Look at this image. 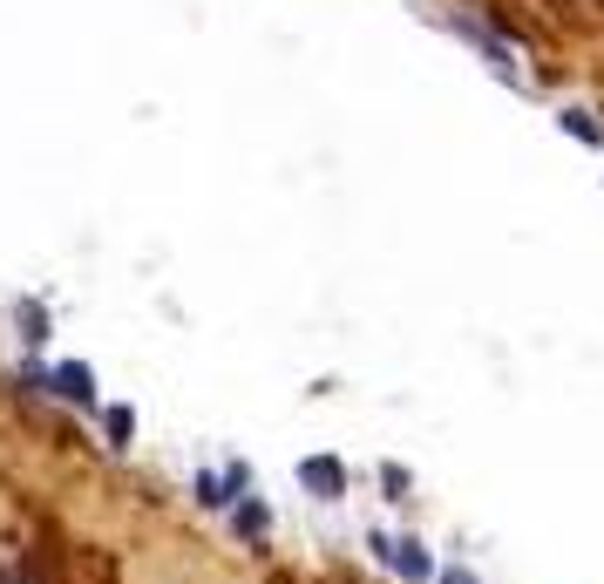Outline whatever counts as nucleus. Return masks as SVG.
<instances>
[{"label": "nucleus", "mask_w": 604, "mask_h": 584, "mask_svg": "<svg viewBox=\"0 0 604 584\" xmlns=\"http://www.w3.org/2000/svg\"><path fill=\"white\" fill-rule=\"evenodd\" d=\"M48 387H55L62 401H96V381H89V367H83V361H62V367L48 374Z\"/></svg>", "instance_id": "3"}, {"label": "nucleus", "mask_w": 604, "mask_h": 584, "mask_svg": "<svg viewBox=\"0 0 604 584\" xmlns=\"http://www.w3.org/2000/svg\"><path fill=\"white\" fill-rule=\"evenodd\" d=\"M0 584H28V577H21V571H14V564H0Z\"/></svg>", "instance_id": "9"}, {"label": "nucleus", "mask_w": 604, "mask_h": 584, "mask_svg": "<svg viewBox=\"0 0 604 584\" xmlns=\"http://www.w3.org/2000/svg\"><path fill=\"white\" fill-rule=\"evenodd\" d=\"M102 421H109V436H116V449H130V428H136V415H130V408H109Z\"/></svg>", "instance_id": "6"}, {"label": "nucleus", "mask_w": 604, "mask_h": 584, "mask_svg": "<svg viewBox=\"0 0 604 584\" xmlns=\"http://www.w3.org/2000/svg\"><path fill=\"white\" fill-rule=\"evenodd\" d=\"M299 483H306L312 496H327V503L347 496V470H340L333 455H306V462H299Z\"/></svg>", "instance_id": "2"}, {"label": "nucleus", "mask_w": 604, "mask_h": 584, "mask_svg": "<svg viewBox=\"0 0 604 584\" xmlns=\"http://www.w3.org/2000/svg\"><path fill=\"white\" fill-rule=\"evenodd\" d=\"M231 524H238V537H245V543H259V537L272 530V510H265V503H238Z\"/></svg>", "instance_id": "4"}, {"label": "nucleus", "mask_w": 604, "mask_h": 584, "mask_svg": "<svg viewBox=\"0 0 604 584\" xmlns=\"http://www.w3.org/2000/svg\"><path fill=\"white\" fill-rule=\"evenodd\" d=\"M374 551H381L400 577H408V584H428V577H435V564H428V551H421L415 537H400V543H394V537H374Z\"/></svg>", "instance_id": "1"}, {"label": "nucleus", "mask_w": 604, "mask_h": 584, "mask_svg": "<svg viewBox=\"0 0 604 584\" xmlns=\"http://www.w3.org/2000/svg\"><path fill=\"white\" fill-rule=\"evenodd\" d=\"M21 327H28V340H48V320H42V306H34V299L21 306Z\"/></svg>", "instance_id": "7"}, {"label": "nucleus", "mask_w": 604, "mask_h": 584, "mask_svg": "<svg viewBox=\"0 0 604 584\" xmlns=\"http://www.w3.org/2000/svg\"><path fill=\"white\" fill-rule=\"evenodd\" d=\"M441 584H475V571H462V564H449V571H441Z\"/></svg>", "instance_id": "8"}, {"label": "nucleus", "mask_w": 604, "mask_h": 584, "mask_svg": "<svg viewBox=\"0 0 604 584\" xmlns=\"http://www.w3.org/2000/svg\"><path fill=\"white\" fill-rule=\"evenodd\" d=\"M557 123H563V130H571L578 143H604V130L591 123V109H563V115H557Z\"/></svg>", "instance_id": "5"}]
</instances>
